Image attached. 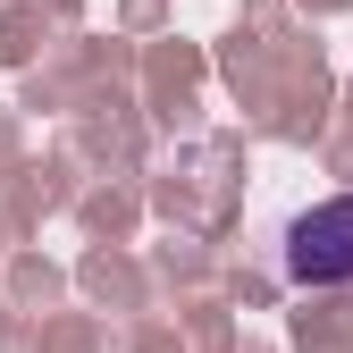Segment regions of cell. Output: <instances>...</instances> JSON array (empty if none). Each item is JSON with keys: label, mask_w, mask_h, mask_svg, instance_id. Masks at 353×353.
<instances>
[{"label": "cell", "mask_w": 353, "mask_h": 353, "mask_svg": "<svg viewBox=\"0 0 353 353\" xmlns=\"http://www.w3.org/2000/svg\"><path fill=\"white\" fill-rule=\"evenodd\" d=\"M278 261H286L294 286H353V194H328L312 210H294Z\"/></svg>", "instance_id": "obj_1"}]
</instances>
